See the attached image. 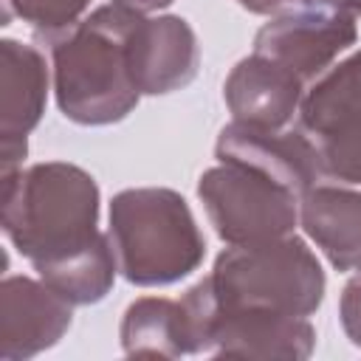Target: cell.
<instances>
[{"mask_svg": "<svg viewBox=\"0 0 361 361\" xmlns=\"http://www.w3.org/2000/svg\"><path fill=\"white\" fill-rule=\"evenodd\" d=\"M214 155L223 164H237L265 175L299 200L324 175L322 149L299 130H268L231 121L220 130Z\"/></svg>", "mask_w": 361, "mask_h": 361, "instance_id": "obj_8", "label": "cell"}, {"mask_svg": "<svg viewBox=\"0 0 361 361\" xmlns=\"http://www.w3.org/2000/svg\"><path fill=\"white\" fill-rule=\"evenodd\" d=\"M237 3L251 14H274V11H279L290 3H299V0H237Z\"/></svg>", "mask_w": 361, "mask_h": 361, "instance_id": "obj_20", "label": "cell"}, {"mask_svg": "<svg viewBox=\"0 0 361 361\" xmlns=\"http://www.w3.org/2000/svg\"><path fill=\"white\" fill-rule=\"evenodd\" d=\"M34 271L71 305H93L110 293L118 274V259H116L110 234L99 231L87 245L71 254H62L56 259L37 262Z\"/></svg>", "mask_w": 361, "mask_h": 361, "instance_id": "obj_16", "label": "cell"}, {"mask_svg": "<svg viewBox=\"0 0 361 361\" xmlns=\"http://www.w3.org/2000/svg\"><path fill=\"white\" fill-rule=\"evenodd\" d=\"M299 223L336 271H361V192L316 183L299 200Z\"/></svg>", "mask_w": 361, "mask_h": 361, "instance_id": "obj_13", "label": "cell"}, {"mask_svg": "<svg viewBox=\"0 0 361 361\" xmlns=\"http://www.w3.org/2000/svg\"><path fill=\"white\" fill-rule=\"evenodd\" d=\"M48 99L45 56L20 39L0 42V172L20 169L25 138L39 124Z\"/></svg>", "mask_w": 361, "mask_h": 361, "instance_id": "obj_9", "label": "cell"}, {"mask_svg": "<svg viewBox=\"0 0 361 361\" xmlns=\"http://www.w3.org/2000/svg\"><path fill=\"white\" fill-rule=\"evenodd\" d=\"M358 37L355 14L313 0H299L254 37V54L288 68L302 82L322 76Z\"/></svg>", "mask_w": 361, "mask_h": 361, "instance_id": "obj_7", "label": "cell"}, {"mask_svg": "<svg viewBox=\"0 0 361 361\" xmlns=\"http://www.w3.org/2000/svg\"><path fill=\"white\" fill-rule=\"evenodd\" d=\"M197 195L220 240L228 245L262 243L285 237L299 223V197L265 175L217 164L197 180Z\"/></svg>", "mask_w": 361, "mask_h": 361, "instance_id": "obj_6", "label": "cell"}, {"mask_svg": "<svg viewBox=\"0 0 361 361\" xmlns=\"http://www.w3.org/2000/svg\"><path fill=\"white\" fill-rule=\"evenodd\" d=\"M299 118L319 141L361 130V51L341 59L310 85L299 104Z\"/></svg>", "mask_w": 361, "mask_h": 361, "instance_id": "obj_15", "label": "cell"}, {"mask_svg": "<svg viewBox=\"0 0 361 361\" xmlns=\"http://www.w3.org/2000/svg\"><path fill=\"white\" fill-rule=\"evenodd\" d=\"M73 322V305L48 282L6 276L0 285V355L25 361L54 347Z\"/></svg>", "mask_w": 361, "mask_h": 361, "instance_id": "obj_11", "label": "cell"}, {"mask_svg": "<svg viewBox=\"0 0 361 361\" xmlns=\"http://www.w3.org/2000/svg\"><path fill=\"white\" fill-rule=\"evenodd\" d=\"M358 14H361V11H358Z\"/></svg>", "mask_w": 361, "mask_h": 361, "instance_id": "obj_23", "label": "cell"}, {"mask_svg": "<svg viewBox=\"0 0 361 361\" xmlns=\"http://www.w3.org/2000/svg\"><path fill=\"white\" fill-rule=\"evenodd\" d=\"M183 307L197 353L226 358H279L305 361L316 347V330L307 316H288L254 307H223L206 282H195L183 293Z\"/></svg>", "mask_w": 361, "mask_h": 361, "instance_id": "obj_5", "label": "cell"}, {"mask_svg": "<svg viewBox=\"0 0 361 361\" xmlns=\"http://www.w3.org/2000/svg\"><path fill=\"white\" fill-rule=\"evenodd\" d=\"M313 3H322V6H330V8H341V11H350V14L361 11V0H313Z\"/></svg>", "mask_w": 361, "mask_h": 361, "instance_id": "obj_22", "label": "cell"}, {"mask_svg": "<svg viewBox=\"0 0 361 361\" xmlns=\"http://www.w3.org/2000/svg\"><path fill=\"white\" fill-rule=\"evenodd\" d=\"M116 6H124L130 11H138V14H149V11H158V8H166L172 6L175 0H113Z\"/></svg>", "mask_w": 361, "mask_h": 361, "instance_id": "obj_21", "label": "cell"}, {"mask_svg": "<svg viewBox=\"0 0 361 361\" xmlns=\"http://www.w3.org/2000/svg\"><path fill=\"white\" fill-rule=\"evenodd\" d=\"M0 175L3 234L31 265L71 254L99 234V186L82 166L42 161Z\"/></svg>", "mask_w": 361, "mask_h": 361, "instance_id": "obj_2", "label": "cell"}, {"mask_svg": "<svg viewBox=\"0 0 361 361\" xmlns=\"http://www.w3.org/2000/svg\"><path fill=\"white\" fill-rule=\"evenodd\" d=\"M141 14L107 3L82 23L48 34L54 96L65 118L87 127L121 121L141 99L127 62V39Z\"/></svg>", "mask_w": 361, "mask_h": 361, "instance_id": "obj_1", "label": "cell"}, {"mask_svg": "<svg viewBox=\"0 0 361 361\" xmlns=\"http://www.w3.org/2000/svg\"><path fill=\"white\" fill-rule=\"evenodd\" d=\"M121 350L127 355H161L180 358L195 355L189 316L180 299L141 296L121 319Z\"/></svg>", "mask_w": 361, "mask_h": 361, "instance_id": "obj_14", "label": "cell"}, {"mask_svg": "<svg viewBox=\"0 0 361 361\" xmlns=\"http://www.w3.org/2000/svg\"><path fill=\"white\" fill-rule=\"evenodd\" d=\"M130 76L141 96L186 87L200 68V45L183 17H138L127 39Z\"/></svg>", "mask_w": 361, "mask_h": 361, "instance_id": "obj_10", "label": "cell"}, {"mask_svg": "<svg viewBox=\"0 0 361 361\" xmlns=\"http://www.w3.org/2000/svg\"><path fill=\"white\" fill-rule=\"evenodd\" d=\"M223 96L234 121L279 130L293 118V113H299L305 82L268 56L251 54L231 68Z\"/></svg>", "mask_w": 361, "mask_h": 361, "instance_id": "obj_12", "label": "cell"}, {"mask_svg": "<svg viewBox=\"0 0 361 361\" xmlns=\"http://www.w3.org/2000/svg\"><path fill=\"white\" fill-rule=\"evenodd\" d=\"M324 172L336 180L361 186V130L330 135L319 141Z\"/></svg>", "mask_w": 361, "mask_h": 361, "instance_id": "obj_18", "label": "cell"}, {"mask_svg": "<svg viewBox=\"0 0 361 361\" xmlns=\"http://www.w3.org/2000/svg\"><path fill=\"white\" fill-rule=\"evenodd\" d=\"M87 6L90 0H6V17L17 14L23 23L45 34H56L76 25Z\"/></svg>", "mask_w": 361, "mask_h": 361, "instance_id": "obj_17", "label": "cell"}, {"mask_svg": "<svg viewBox=\"0 0 361 361\" xmlns=\"http://www.w3.org/2000/svg\"><path fill=\"white\" fill-rule=\"evenodd\" d=\"M110 243L118 274L138 285H172L206 257V240L189 203L164 186L124 189L110 200Z\"/></svg>", "mask_w": 361, "mask_h": 361, "instance_id": "obj_3", "label": "cell"}, {"mask_svg": "<svg viewBox=\"0 0 361 361\" xmlns=\"http://www.w3.org/2000/svg\"><path fill=\"white\" fill-rule=\"evenodd\" d=\"M338 313H341V327H344L347 338L361 350V276H355L344 285Z\"/></svg>", "mask_w": 361, "mask_h": 361, "instance_id": "obj_19", "label": "cell"}, {"mask_svg": "<svg viewBox=\"0 0 361 361\" xmlns=\"http://www.w3.org/2000/svg\"><path fill=\"white\" fill-rule=\"evenodd\" d=\"M206 282L223 307L310 316L324 299V271L316 254L290 234L226 248Z\"/></svg>", "mask_w": 361, "mask_h": 361, "instance_id": "obj_4", "label": "cell"}]
</instances>
